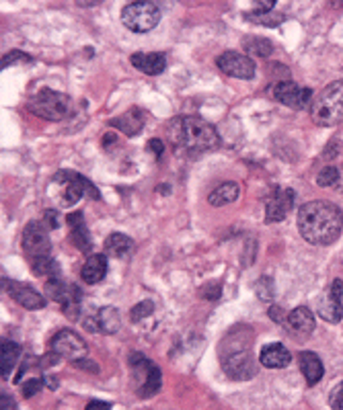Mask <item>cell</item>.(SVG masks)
I'll return each instance as SVG.
<instances>
[{"instance_id":"obj_1","label":"cell","mask_w":343,"mask_h":410,"mask_svg":"<svg viewBox=\"0 0 343 410\" xmlns=\"http://www.w3.org/2000/svg\"><path fill=\"white\" fill-rule=\"evenodd\" d=\"M253 328L247 325H237L222 336L218 345V359L228 378L245 382L257 373L253 359Z\"/></svg>"},{"instance_id":"obj_2","label":"cell","mask_w":343,"mask_h":410,"mask_svg":"<svg viewBox=\"0 0 343 410\" xmlns=\"http://www.w3.org/2000/svg\"><path fill=\"white\" fill-rule=\"evenodd\" d=\"M343 212L331 201H308L298 212L300 236L315 246H327L340 238Z\"/></svg>"},{"instance_id":"obj_3","label":"cell","mask_w":343,"mask_h":410,"mask_svg":"<svg viewBox=\"0 0 343 410\" xmlns=\"http://www.w3.org/2000/svg\"><path fill=\"white\" fill-rule=\"evenodd\" d=\"M169 136L173 144L187 154H202L216 150L220 146L216 127L206 119L193 115H183L173 119L169 123Z\"/></svg>"},{"instance_id":"obj_4","label":"cell","mask_w":343,"mask_h":410,"mask_svg":"<svg viewBox=\"0 0 343 410\" xmlns=\"http://www.w3.org/2000/svg\"><path fill=\"white\" fill-rule=\"evenodd\" d=\"M311 115L323 127H333L343 123V81L327 84L313 99Z\"/></svg>"},{"instance_id":"obj_5","label":"cell","mask_w":343,"mask_h":410,"mask_svg":"<svg viewBox=\"0 0 343 410\" xmlns=\"http://www.w3.org/2000/svg\"><path fill=\"white\" fill-rule=\"evenodd\" d=\"M27 109L41 117V119H48V121H62L70 115V109H72V101L68 94L64 92H58V90H52V88H41L37 90L29 103H27Z\"/></svg>"},{"instance_id":"obj_6","label":"cell","mask_w":343,"mask_h":410,"mask_svg":"<svg viewBox=\"0 0 343 410\" xmlns=\"http://www.w3.org/2000/svg\"><path fill=\"white\" fill-rule=\"evenodd\" d=\"M130 369L136 380V394L140 398H150L161 390V369L142 353L130 355Z\"/></svg>"},{"instance_id":"obj_7","label":"cell","mask_w":343,"mask_h":410,"mask_svg":"<svg viewBox=\"0 0 343 410\" xmlns=\"http://www.w3.org/2000/svg\"><path fill=\"white\" fill-rule=\"evenodd\" d=\"M161 21V8L155 2H130L121 10V23L134 33H148Z\"/></svg>"},{"instance_id":"obj_8","label":"cell","mask_w":343,"mask_h":410,"mask_svg":"<svg viewBox=\"0 0 343 410\" xmlns=\"http://www.w3.org/2000/svg\"><path fill=\"white\" fill-rule=\"evenodd\" d=\"M54 183L62 187V205L70 207L75 203L81 201V197L88 193L92 199H99V191L92 187V183L85 178L83 174L79 172H72V170H60L56 176H54Z\"/></svg>"},{"instance_id":"obj_9","label":"cell","mask_w":343,"mask_h":410,"mask_svg":"<svg viewBox=\"0 0 343 410\" xmlns=\"http://www.w3.org/2000/svg\"><path fill=\"white\" fill-rule=\"evenodd\" d=\"M46 294L58 302L62 306V312L64 316H68L70 320H77L79 318V312H81V300H83V294L77 285L72 283H66L62 281L60 277H52L48 283H46Z\"/></svg>"},{"instance_id":"obj_10","label":"cell","mask_w":343,"mask_h":410,"mask_svg":"<svg viewBox=\"0 0 343 410\" xmlns=\"http://www.w3.org/2000/svg\"><path fill=\"white\" fill-rule=\"evenodd\" d=\"M50 349L54 355H58L60 359L66 361H83L86 357V342L81 334H77L70 328H64L60 332H56V336L50 342Z\"/></svg>"},{"instance_id":"obj_11","label":"cell","mask_w":343,"mask_h":410,"mask_svg":"<svg viewBox=\"0 0 343 410\" xmlns=\"http://www.w3.org/2000/svg\"><path fill=\"white\" fill-rule=\"evenodd\" d=\"M23 250L29 258L50 256L52 240L48 234V226L41 222H29L23 230Z\"/></svg>"},{"instance_id":"obj_12","label":"cell","mask_w":343,"mask_h":410,"mask_svg":"<svg viewBox=\"0 0 343 410\" xmlns=\"http://www.w3.org/2000/svg\"><path fill=\"white\" fill-rule=\"evenodd\" d=\"M342 296H343V281L342 279H335V281L325 289V294L319 298L317 314H319L325 322L337 325V322L342 320V316H343Z\"/></svg>"},{"instance_id":"obj_13","label":"cell","mask_w":343,"mask_h":410,"mask_svg":"<svg viewBox=\"0 0 343 410\" xmlns=\"http://www.w3.org/2000/svg\"><path fill=\"white\" fill-rule=\"evenodd\" d=\"M218 68L233 79H241V81H251L255 76V62L239 52H224L218 56L216 60Z\"/></svg>"},{"instance_id":"obj_14","label":"cell","mask_w":343,"mask_h":410,"mask_svg":"<svg viewBox=\"0 0 343 410\" xmlns=\"http://www.w3.org/2000/svg\"><path fill=\"white\" fill-rule=\"evenodd\" d=\"M2 289H4L17 304H21V306L27 308V310H41V308L46 306V298H43L37 289H33L31 285L17 283V281H12V279L2 277Z\"/></svg>"},{"instance_id":"obj_15","label":"cell","mask_w":343,"mask_h":410,"mask_svg":"<svg viewBox=\"0 0 343 410\" xmlns=\"http://www.w3.org/2000/svg\"><path fill=\"white\" fill-rule=\"evenodd\" d=\"M273 96L282 105H288L292 109H304L313 101V90L298 86L292 81H280L273 86Z\"/></svg>"},{"instance_id":"obj_16","label":"cell","mask_w":343,"mask_h":410,"mask_svg":"<svg viewBox=\"0 0 343 410\" xmlns=\"http://www.w3.org/2000/svg\"><path fill=\"white\" fill-rule=\"evenodd\" d=\"M292 207H294V191L277 189L265 203V224H277L286 220Z\"/></svg>"},{"instance_id":"obj_17","label":"cell","mask_w":343,"mask_h":410,"mask_svg":"<svg viewBox=\"0 0 343 410\" xmlns=\"http://www.w3.org/2000/svg\"><path fill=\"white\" fill-rule=\"evenodd\" d=\"M85 327L88 332H103V334H113L121 327V318L117 308L113 306H105L99 308L97 312H92L90 316L85 318Z\"/></svg>"},{"instance_id":"obj_18","label":"cell","mask_w":343,"mask_h":410,"mask_svg":"<svg viewBox=\"0 0 343 410\" xmlns=\"http://www.w3.org/2000/svg\"><path fill=\"white\" fill-rule=\"evenodd\" d=\"M284 327H286V330H288L294 338H306V336H311L313 330H315V314L311 312V308L298 306V308H294V310L288 314Z\"/></svg>"},{"instance_id":"obj_19","label":"cell","mask_w":343,"mask_h":410,"mask_svg":"<svg viewBox=\"0 0 343 410\" xmlns=\"http://www.w3.org/2000/svg\"><path fill=\"white\" fill-rule=\"evenodd\" d=\"M132 66L138 68L140 72L148 74V76H157L165 70L167 66V56L161 52H136L130 58Z\"/></svg>"},{"instance_id":"obj_20","label":"cell","mask_w":343,"mask_h":410,"mask_svg":"<svg viewBox=\"0 0 343 410\" xmlns=\"http://www.w3.org/2000/svg\"><path fill=\"white\" fill-rule=\"evenodd\" d=\"M144 121H146L144 111L134 107V109L126 111L124 115L113 117V119L109 121V125H111V127H115V130H119V132H121V134H126L128 138H134V136H138V134L142 132Z\"/></svg>"},{"instance_id":"obj_21","label":"cell","mask_w":343,"mask_h":410,"mask_svg":"<svg viewBox=\"0 0 343 410\" xmlns=\"http://www.w3.org/2000/svg\"><path fill=\"white\" fill-rule=\"evenodd\" d=\"M259 361L261 365H265L267 369H284L290 365L292 355L290 351L282 345V342H269L261 349L259 353Z\"/></svg>"},{"instance_id":"obj_22","label":"cell","mask_w":343,"mask_h":410,"mask_svg":"<svg viewBox=\"0 0 343 410\" xmlns=\"http://www.w3.org/2000/svg\"><path fill=\"white\" fill-rule=\"evenodd\" d=\"M66 222H68V226H70V243L77 246L81 252H90V250H92V240H90V236H88L83 212H72V214H68Z\"/></svg>"},{"instance_id":"obj_23","label":"cell","mask_w":343,"mask_h":410,"mask_svg":"<svg viewBox=\"0 0 343 410\" xmlns=\"http://www.w3.org/2000/svg\"><path fill=\"white\" fill-rule=\"evenodd\" d=\"M298 363H300V371H302V376H304L308 386H317L323 380L325 367H323V361H321V357L317 353L302 351L298 355Z\"/></svg>"},{"instance_id":"obj_24","label":"cell","mask_w":343,"mask_h":410,"mask_svg":"<svg viewBox=\"0 0 343 410\" xmlns=\"http://www.w3.org/2000/svg\"><path fill=\"white\" fill-rule=\"evenodd\" d=\"M105 275H107V254H90L81 269V279L88 285H95L101 279H105Z\"/></svg>"},{"instance_id":"obj_25","label":"cell","mask_w":343,"mask_h":410,"mask_svg":"<svg viewBox=\"0 0 343 410\" xmlns=\"http://www.w3.org/2000/svg\"><path fill=\"white\" fill-rule=\"evenodd\" d=\"M241 195V187L235 183V181H226L222 185H218L210 195H208V203L214 205V207H224V205H231L239 199Z\"/></svg>"},{"instance_id":"obj_26","label":"cell","mask_w":343,"mask_h":410,"mask_svg":"<svg viewBox=\"0 0 343 410\" xmlns=\"http://www.w3.org/2000/svg\"><path fill=\"white\" fill-rule=\"evenodd\" d=\"M21 357V347L14 340H2L0 345V376L8 378Z\"/></svg>"},{"instance_id":"obj_27","label":"cell","mask_w":343,"mask_h":410,"mask_svg":"<svg viewBox=\"0 0 343 410\" xmlns=\"http://www.w3.org/2000/svg\"><path fill=\"white\" fill-rule=\"evenodd\" d=\"M132 248H134V240L130 236H126V234H119V232L107 236V240L103 245L105 254L107 256H115V258H124L126 254L132 252Z\"/></svg>"},{"instance_id":"obj_28","label":"cell","mask_w":343,"mask_h":410,"mask_svg":"<svg viewBox=\"0 0 343 410\" xmlns=\"http://www.w3.org/2000/svg\"><path fill=\"white\" fill-rule=\"evenodd\" d=\"M31 269L35 275L39 277H60V269L58 263L52 256H39V258H31Z\"/></svg>"},{"instance_id":"obj_29","label":"cell","mask_w":343,"mask_h":410,"mask_svg":"<svg viewBox=\"0 0 343 410\" xmlns=\"http://www.w3.org/2000/svg\"><path fill=\"white\" fill-rule=\"evenodd\" d=\"M243 50L253 54V56H259V58H267V56H271L273 45L265 37H245L243 39Z\"/></svg>"},{"instance_id":"obj_30","label":"cell","mask_w":343,"mask_h":410,"mask_svg":"<svg viewBox=\"0 0 343 410\" xmlns=\"http://www.w3.org/2000/svg\"><path fill=\"white\" fill-rule=\"evenodd\" d=\"M245 17L257 25H267V27H275L282 23V14L277 12H271V10H263V8H257V10H251V12H245Z\"/></svg>"},{"instance_id":"obj_31","label":"cell","mask_w":343,"mask_h":410,"mask_svg":"<svg viewBox=\"0 0 343 410\" xmlns=\"http://www.w3.org/2000/svg\"><path fill=\"white\" fill-rule=\"evenodd\" d=\"M342 181V172L335 164H325L319 174H317V185L319 187H335Z\"/></svg>"},{"instance_id":"obj_32","label":"cell","mask_w":343,"mask_h":410,"mask_svg":"<svg viewBox=\"0 0 343 410\" xmlns=\"http://www.w3.org/2000/svg\"><path fill=\"white\" fill-rule=\"evenodd\" d=\"M255 291H257V296L263 300V302H267V300H273V296H275V289H273V281H271V277H259L257 283H255Z\"/></svg>"},{"instance_id":"obj_33","label":"cell","mask_w":343,"mask_h":410,"mask_svg":"<svg viewBox=\"0 0 343 410\" xmlns=\"http://www.w3.org/2000/svg\"><path fill=\"white\" fill-rule=\"evenodd\" d=\"M153 312H155V304L150 300H144V302H140L138 306L132 308V314L130 316H132L134 322H142L144 318L153 316Z\"/></svg>"},{"instance_id":"obj_34","label":"cell","mask_w":343,"mask_h":410,"mask_svg":"<svg viewBox=\"0 0 343 410\" xmlns=\"http://www.w3.org/2000/svg\"><path fill=\"white\" fill-rule=\"evenodd\" d=\"M43 380H46V378H37V376H33V378L25 380V382L21 384L23 396H25V398H31L33 394H37V392L43 388Z\"/></svg>"},{"instance_id":"obj_35","label":"cell","mask_w":343,"mask_h":410,"mask_svg":"<svg viewBox=\"0 0 343 410\" xmlns=\"http://www.w3.org/2000/svg\"><path fill=\"white\" fill-rule=\"evenodd\" d=\"M19 60H21V62H31V58H29L27 54H23V52H19V50H10V52L2 58L0 64H2V68H8L12 62H19Z\"/></svg>"},{"instance_id":"obj_36","label":"cell","mask_w":343,"mask_h":410,"mask_svg":"<svg viewBox=\"0 0 343 410\" xmlns=\"http://www.w3.org/2000/svg\"><path fill=\"white\" fill-rule=\"evenodd\" d=\"M329 407L333 410H343V382H340L329 394Z\"/></svg>"},{"instance_id":"obj_37","label":"cell","mask_w":343,"mask_h":410,"mask_svg":"<svg viewBox=\"0 0 343 410\" xmlns=\"http://www.w3.org/2000/svg\"><path fill=\"white\" fill-rule=\"evenodd\" d=\"M267 314H269V318H271L273 322H277V325H284V322H286V318H288V314H286L280 306H271Z\"/></svg>"},{"instance_id":"obj_38","label":"cell","mask_w":343,"mask_h":410,"mask_svg":"<svg viewBox=\"0 0 343 410\" xmlns=\"http://www.w3.org/2000/svg\"><path fill=\"white\" fill-rule=\"evenodd\" d=\"M202 294H204V298H208V300H218V298H220V285H218V283H212L210 287H204Z\"/></svg>"},{"instance_id":"obj_39","label":"cell","mask_w":343,"mask_h":410,"mask_svg":"<svg viewBox=\"0 0 343 410\" xmlns=\"http://www.w3.org/2000/svg\"><path fill=\"white\" fill-rule=\"evenodd\" d=\"M148 150H150V152H155L157 156H161V154H163V150H165V144H163L161 140H150V142H148Z\"/></svg>"},{"instance_id":"obj_40","label":"cell","mask_w":343,"mask_h":410,"mask_svg":"<svg viewBox=\"0 0 343 410\" xmlns=\"http://www.w3.org/2000/svg\"><path fill=\"white\" fill-rule=\"evenodd\" d=\"M85 410H111V404L109 402H101V400H90Z\"/></svg>"},{"instance_id":"obj_41","label":"cell","mask_w":343,"mask_h":410,"mask_svg":"<svg viewBox=\"0 0 343 410\" xmlns=\"http://www.w3.org/2000/svg\"><path fill=\"white\" fill-rule=\"evenodd\" d=\"M46 220H48V228H56L58 226V214L56 212L48 209L46 212Z\"/></svg>"},{"instance_id":"obj_42","label":"cell","mask_w":343,"mask_h":410,"mask_svg":"<svg viewBox=\"0 0 343 410\" xmlns=\"http://www.w3.org/2000/svg\"><path fill=\"white\" fill-rule=\"evenodd\" d=\"M0 404H2V410L12 409V400L8 398V394H2V398H0Z\"/></svg>"}]
</instances>
